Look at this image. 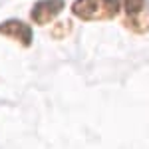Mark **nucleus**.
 <instances>
[{"label":"nucleus","instance_id":"nucleus-1","mask_svg":"<svg viewBox=\"0 0 149 149\" xmlns=\"http://www.w3.org/2000/svg\"><path fill=\"white\" fill-rule=\"evenodd\" d=\"M117 0H76L72 12L81 20H111L119 14Z\"/></svg>","mask_w":149,"mask_h":149},{"label":"nucleus","instance_id":"nucleus-2","mask_svg":"<svg viewBox=\"0 0 149 149\" xmlns=\"http://www.w3.org/2000/svg\"><path fill=\"white\" fill-rule=\"evenodd\" d=\"M64 4H66L64 0H40L34 4L30 16L36 24H48L64 10Z\"/></svg>","mask_w":149,"mask_h":149},{"label":"nucleus","instance_id":"nucleus-3","mask_svg":"<svg viewBox=\"0 0 149 149\" xmlns=\"http://www.w3.org/2000/svg\"><path fill=\"white\" fill-rule=\"evenodd\" d=\"M0 34L20 42L22 46H30L32 44V28L26 22H20V20H6V22H2L0 24Z\"/></svg>","mask_w":149,"mask_h":149},{"label":"nucleus","instance_id":"nucleus-4","mask_svg":"<svg viewBox=\"0 0 149 149\" xmlns=\"http://www.w3.org/2000/svg\"><path fill=\"white\" fill-rule=\"evenodd\" d=\"M117 2H119V6L125 10L127 18L137 16L139 12L145 8V0H117Z\"/></svg>","mask_w":149,"mask_h":149},{"label":"nucleus","instance_id":"nucleus-5","mask_svg":"<svg viewBox=\"0 0 149 149\" xmlns=\"http://www.w3.org/2000/svg\"><path fill=\"white\" fill-rule=\"evenodd\" d=\"M125 26L129 30H133V32H147L149 30V20H143V18H137V16H133V18H127L125 20Z\"/></svg>","mask_w":149,"mask_h":149}]
</instances>
